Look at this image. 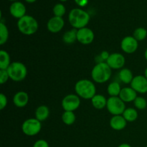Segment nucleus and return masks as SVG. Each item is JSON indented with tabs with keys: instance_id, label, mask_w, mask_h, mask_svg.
<instances>
[{
	"instance_id": "obj_18",
	"label": "nucleus",
	"mask_w": 147,
	"mask_h": 147,
	"mask_svg": "<svg viewBox=\"0 0 147 147\" xmlns=\"http://www.w3.org/2000/svg\"><path fill=\"white\" fill-rule=\"evenodd\" d=\"M92 106L98 110H101L106 107L107 105V99L104 96L101 94H96L91 99Z\"/></svg>"
},
{
	"instance_id": "obj_19",
	"label": "nucleus",
	"mask_w": 147,
	"mask_h": 147,
	"mask_svg": "<svg viewBox=\"0 0 147 147\" xmlns=\"http://www.w3.org/2000/svg\"><path fill=\"white\" fill-rule=\"evenodd\" d=\"M50 115V110L47 106H40L37 108L35 111V119L40 121V122L45 121Z\"/></svg>"
},
{
	"instance_id": "obj_8",
	"label": "nucleus",
	"mask_w": 147,
	"mask_h": 147,
	"mask_svg": "<svg viewBox=\"0 0 147 147\" xmlns=\"http://www.w3.org/2000/svg\"><path fill=\"white\" fill-rule=\"evenodd\" d=\"M62 107L65 111H75L80 106V98L78 95L69 94L63 98Z\"/></svg>"
},
{
	"instance_id": "obj_20",
	"label": "nucleus",
	"mask_w": 147,
	"mask_h": 147,
	"mask_svg": "<svg viewBox=\"0 0 147 147\" xmlns=\"http://www.w3.org/2000/svg\"><path fill=\"white\" fill-rule=\"evenodd\" d=\"M119 78L122 83L129 84L134 79V75L131 70L129 68H122L119 73Z\"/></svg>"
},
{
	"instance_id": "obj_41",
	"label": "nucleus",
	"mask_w": 147,
	"mask_h": 147,
	"mask_svg": "<svg viewBox=\"0 0 147 147\" xmlns=\"http://www.w3.org/2000/svg\"><path fill=\"white\" fill-rule=\"evenodd\" d=\"M145 147H147V145H146V146H145Z\"/></svg>"
},
{
	"instance_id": "obj_28",
	"label": "nucleus",
	"mask_w": 147,
	"mask_h": 147,
	"mask_svg": "<svg viewBox=\"0 0 147 147\" xmlns=\"http://www.w3.org/2000/svg\"><path fill=\"white\" fill-rule=\"evenodd\" d=\"M53 11L55 17H63L66 12V8L62 3H57L53 7Z\"/></svg>"
},
{
	"instance_id": "obj_36",
	"label": "nucleus",
	"mask_w": 147,
	"mask_h": 147,
	"mask_svg": "<svg viewBox=\"0 0 147 147\" xmlns=\"http://www.w3.org/2000/svg\"><path fill=\"white\" fill-rule=\"evenodd\" d=\"M25 1H27V3H30V4H32V3L35 2L37 0H24Z\"/></svg>"
},
{
	"instance_id": "obj_6",
	"label": "nucleus",
	"mask_w": 147,
	"mask_h": 147,
	"mask_svg": "<svg viewBox=\"0 0 147 147\" xmlns=\"http://www.w3.org/2000/svg\"><path fill=\"white\" fill-rule=\"evenodd\" d=\"M106 109L113 116L121 115L126 109V104L119 96L110 97L107 100Z\"/></svg>"
},
{
	"instance_id": "obj_31",
	"label": "nucleus",
	"mask_w": 147,
	"mask_h": 147,
	"mask_svg": "<svg viewBox=\"0 0 147 147\" xmlns=\"http://www.w3.org/2000/svg\"><path fill=\"white\" fill-rule=\"evenodd\" d=\"M9 79V76L7 70H0V83L3 85Z\"/></svg>"
},
{
	"instance_id": "obj_7",
	"label": "nucleus",
	"mask_w": 147,
	"mask_h": 147,
	"mask_svg": "<svg viewBox=\"0 0 147 147\" xmlns=\"http://www.w3.org/2000/svg\"><path fill=\"white\" fill-rule=\"evenodd\" d=\"M42 129V123L37 119H28L22 125V131L25 135L33 136L38 134Z\"/></svg>"
},
{
	"instance_id": "obj_33",
	"label": "nucleus",
	"mask_w": 147,
	"mask_h": 147,
	"mask_svg": "<svg viewBox=\"0 0 147 147\" xmlns=\"http://www.w3.org/2000/svg\"><path fill=\"white\" fill-rule=\"evenodd\" d=\"M33 147H50L47 141L44 139H40L37 140L33 145Z\"/></svg>"
},
{
	"instance_id": "obj_32",
	"label": "nucleus",
	"mask_w": 147,
	"mask_h": 147,
	"mask_svg": "<svg viewBox=\"0 0 147 147\" xmlns=\"http://www.w3.org/2000/svg\"><path fill=\"white\" fill-rule=\"evenodd\" d=\"M7 103H8V100H7V96L4 93H1L0 94V109L3 110V109H5Z\"/></svg>"
},
{
	"instance_id": "obj_34",
	"label": "nucleus",
	"mask_w": 147,
	"mask_h": 147,
	"mask_svg": "<svg viewBox=\"0 0 147 147\" xmlns=\"http://www.w3.org/2000/svg\"><path fill=\"white\" fill-rule=\"evenodd\" d=\"M78 6L80 7H84L88 4V0H74Z\"/></svg>"
},
{
	"instance_id": "obj_40",
	"label": "nucleus",
	"mask_w": 147,
	"mask_h": 147,
	"mask_svg": "<svg viewBox=\"0 0 147 147\" xmlns=\"http://www.w3.org/2000/svg\"><path fill=\"white\" fill-rule=\"evenodd\" d=\"M60 1H62V2H64V1H67V0H60Z\"/></svg>"
},
{
	"instance_id": "obj_15",
	"label": "nucleus",
	"mask_w": 147,
	"mask_h": 147,
	"mask_svg": "<svg viewBox=\"0 0 147 147\" xmlns=\"http://www.w3.org/2000/svg\"><path fill=\"white\" fill-rule=\"evenodd\" d=\"M119 97L124 103H130L134 101L137 97V93L131 87H125L121 89Z\"/></svg>"
},
{
	"instance_id": "obj_5",
	"label": "nucleus",
	"mask_w": 147,
	"mask_h": 147,
	"mask_svg": "<svg viewBox=\"0 0 147 147\" xmlns=\"http://www.w3.org/2000/svg\"><path fill=\"white\" fill-rule=\"evenodd\" d=\"M9 78L13 81L21 82L25 79L27 75L26 66L20 62H13L7 68Z\"/></svg>"
},
{
	"instance_id": "obj_21",
	"label": "nucleus",
	"mask_w": 147,
	"mask_h": 147,
	"mask_svg": "<svg viewBox=\"0 0 147 147\" xmlns=\"http://www.w3.org/2000/svg\"><path fill=\"white\" fill-rule=\"evenodd\" d=\"M11 63L9 54L5 50H1L0 51V70H7Z\"/></svg>"
},
{
	"instance_id": "obj_17",
	"label": "nucleus",
	"mask_w": 147,
	"mask_h": 147,
	"mask_svg": "<svg viewBox=\"0 0 147 147\" xmlns=\"http://www.w3.org/2000/svg\"><path fill=\"white\" fill-rule=\"evenodd\" d=\"M29 102V95L24 91H19L14 94L13 97V103L18 108H23L27 105Z\"/></svg>"
},
{
	"instance_id": "obj_10",
	"label": "nucleus",
	"mask_w": 147,
	"mask_h": 147,
	"mask_svg": "<svg viewBox=\"0 0 147 147\" xmlns=\"http://www.w3.org/2000/svg\"><path fill=\"white\" fill-rule=\"evenodd\" d=\"M139 47V42L133 36H126L121 42V48L127 54H132L137 50Z\"/></svg>"
},
{
	"instance_id": "obj_23",
	"label": "nucleus",
	"mask_w": 147,
	"mask_h": 147,
	"mask_svg": "<svg viewBox=\"0 0 147 147\" xmlns=\"http://www.w3.org/2000/svg\"><path fill=\"white\" fill-rule=\"evenodd\" d=\"M122 116L124 117L127 122H134L138 119L139 115H138L137 110L136 109L128 108V109H125Z\"/></svg>"
},
{
	"instance_id": "obj_11",
	"label": "nucleus",
	"mask_w": 147,
	"mask_h": 147,
	"mask_svg": "<svg viewBox=\"0 0 147 147\" xmlns=\"http://www.w3.org/2000/svg\"><path fill=\"white\" fill-rule=\"evenodd\" d=\"M131 87L137 93L145 94L147 93V78L144 76H136L131 83Z\"/></svg>"
},
{
	"instance_id": "obj_27",
	"label": "nucleus",
	"mask_w": 147,
	"mask_h": 147,
	"mask_svg": "<svg viewBox=\"0 0 147 147\" xmlns=\"http://www.w3.org/2000/svg\"><path fill=\"white\" fill-rule=\"evenodd\" d=\"M133 37L137 40L138 42L143 41L147 37V30L144 27H138L134 30L133 34Z\"/></svg>"
},
{
	"instance_id": "obj_16",
	"label": "nucleus",
	"mask_w": 147,
	"mask_h": 147,
	"mask_svg": "<svg viewBox=\"0 0 147 147\" xmlns=\"http://www.w3.org/2000/svg\"><path fill=\"white\" fill-rule=\"evenodd\" d=\"M110 126L113 130L121 131L126 128L127 121L121 115L113 116L110 120Z\"/></svg>"
},
{
	"instance_id": "obj_30",
	"label": "nucleus",
	"mask_w": 147,
	"mask_h": 147,
	"mask_svg": "<svg viewBox=\"0 0 147 147\" xmlns=\"http://www.w3.org/2000/svg\"><path fill=\"white\" fill-rule=\"evenodd\" d=\"M109 56H110V54L109 53V52L106 51V50L102 51L98 56H96V64H97V63H106L107 60L109 59Z\"/></svg>"
},
{
	"instance_id": "obj_1",
	"label": "nucleus",
	"mask_w": 147,
	"mask_h": 147,
	"mask_svg": "<svg viewBox=\"0 0 147 147\" xmlns=\"http://www.w3.org/2000/svg\"><path fill=\"white\" fill-rule=\"evenodd\" d=\"M90 14L80 8L73 9L68 14L70 25L76 30L86 27L90 22Z\"/></svg>"
},
{
	"instance_id": "obj_26",
	"label": "nucleus",
	"mask_w": 147,
	"mask_h": 147,
	"mask_svg": "<svg viewBox=\"0 0 147 147\" xmlns=\"http://www.w3.org/2000/svg\"><path fill=\"white\" fill-rule=\"evenodd\" d=\"M9 39V30L3 22H0V45L5 44Z\"/></svg>"
},
{
	"instance_id": "obj_12",
	"label": "nucleus",
	"mask_w": 147,
	"mask_h": 147,
	"mask_svg": "<svg viewBox=\"0 0 147 147\" xmlns=\"http://www.w3.org/2000/svg\"><path fill=\"white\" fill-rule=\"evenodd\" d=\"M125 62H126V59L123 55L121 53H115L110 54L106 63L111 69L119 70L121 68H123L125 65Z\"/></svg>"
},
{
	"instance_id": "obj_37",
	"label": "nucleus",
	"mask_w": 147,
	"mask_h": 147,
	"mask_svg": "<svg viewBox=\"0 0 147 147\" xmlns=\"http://www.w3.org/2000/svg\"><path fill=\"white\" fill-rule=\"evenodd\" d=\"M144 57L147 61V48L146 49V50H145V52H144Z\"/></svg>"
},
{
	"instance_id": "obj_38",
	"label": "nucleus",
	"mask_w": 147,
	"mask_h": 147,
	"mask_svg": "<svg viewBox=\"0 0 147 147\" xmlns=\"http://www.w3.org/2000/svg\"><path fill=\"white\" fill-rule=\"evenodd\" d=\"M144 76L147 78V67L145 69V70H144Z\"/></svg>"
},
{
	"instance_id": "obj_24",
	"label": "nucleus",
	"mask_w": 147,
	"mask_h": 147,
	"mask_svg": "<svg viewBox=\"0 0 147 147\" xmlns=\"http://www.w3.org/2000/svg\"><path fill=\"white\" fill-rule=\"evenodd\" d=\"M120 84L118 82H112L108 86L107 92L111 97H115V96H119L121 90Z\"/></svg>"
},
{
	"instance_id": "obj_14",
	"label": "nucleus",
	"mask_w": 147,
	"mask_h": 147,
	"mask_svg": "<svg viewBox=\"0 0 147 147\" xmlns=\"http://www.w3.org/2000/svg\"><path fill=\"white\" fill-rule=\"evenodd\" d=\"M26 7L21 1H14L9 7V13L13 17L20 20L26 15Z\"/></svg>"
},
{
	"instance_id": "obj_3",
	"label": "nucleus",
	"mask_w": 147,
	"mask_h": 147,
	"mask_svg": "<svg viewBox=\"0 0 147 147\" xmlns=\"http://www.w3.org/2000/svg\"><path fill=\"white\" fill-rule=\"evenodd\" d=\"M112 69L106 63H97L91 71V78L98 83H104L111 77Z\"/></svg>"
},
{
	"instance_id": "obj_4",
	"label": "nucleus",
	"mask_w": 147,
	"mask_h": 147,
	"mask_svg": "<svg viewBox=\"0 0 147 147\" xmlns=\"http://www.w3.org/2000/svg\"><path fill=\"white\" fill-rule=\"evenodd\" d=\"M38 22L32 16L25 15L18 20L17 28L24 35H32L38 30Z\"/></svg>"
},
{
	"instance_id": "obj_25",
	"label": "nucleus",
	"mask_w": 147,
	"mask_h": 147,
	"mask_svg": "<svg viewBox=\"0 0 147 147\" xmlns=\"http://www.w3.org/2000/svg\"><path fill=\"white\" fill-rule=\"evenodd\" d=\"M76 115L73 111H65L62 115V121L63 123L67 126L73 124L76 121Z\"/></svg>"
},
{
	"instance_id": "obj_22",
	"label": "nucleus",
	"mask_w": 147,
	"mask_h": 147,
	"mask_svg": "<svg viewBox=\"0 0 147 147\" xmlns=\"http://www.w3.org/2000/svg\"><path fill=\"white\" fill-rule=\"evenodd\" d=\"M77 31L78 30L73 28L65 32V34L63 36V42L67 45L74 43L77 40Z\"/></svg>"
},
{
	"instance_id": "obj_9",
	"label": "nucleus",
	"mask_w": 147,
	"mask_h": 147,
	"mask_svg": "<svg viewBox=\"0 0 147 147\" xmlns=\"http://www.w3.org/2000/svg\"><path fill=\"white\" fill-rule=\"evenodd\" d=\"M95 34L93 30L86 27L77 31V41L82 45H89L94 40Z\"/></svg>"
},
{
	"instance_id": "obj_29",
	"label": "nucleus",
	"mask_w": 147,
	"mask_h": 147,
	"mask_svg": "<svg viewBox=\"0 0 147 147\" xmlns=\"http://www.w3.org/2000/svg\"><path fill=\"white\" fill-rule=\"evenodd\" d=\"M135 108L138 110H144L147 107V101L146 99L141 96H137L134 101Z\"/></svg>"
},
{
	"instance_id": "obj_35",
	"label": "nucleus",
	"mask_w": 147,
	"mask_h": 147,
	"mask_svg": "<svg viewBox=\"0 0 147 147\" xmlns=\"http://www.w3.org/2000/svg\"><path fill=\"white\" fill-rule=\"evenodd\" d=\"M118 147H131V145H129V144L124 143V144H121L119 145Z\"/></svg>"
},
{
	"instance_id": "obj_39",
	"label": "nucleus",
	"mask_w": 147,
	"mask_h": 147,
	"mask_svg": "<svg viewBox=\"0 0 147 147\" xmlns=\"http://www.w3.org/2000/svg\"><path fill=\"white\" fill-rule=\"evenodd\" d=\"M9 1H13V2H14V1H17L18 0H9Z\"/></svg>"
},
{
	"instance_id": "obj_2",
	"label": "nucleus",
	"mask_w": 147,
	"mask_h": 147,
	"mask_svg": "<svg viewBox=\"0 0 147 147\" xmlns=\"http://www.w3.org/2000/svg\"><path fill=\"white\" fill-rule=\"evenodd\" d=\"M76 94L80 98L86 100H91L96 95V88L94 83L88 79H81L75 85Z\"/></svg>"
},
{
	"instance_id": "obj_13",
	"label": "nucleus",
	"mask_w": 147,
	"mask_h": 147,
	"mask_svg": "<svg viewBox=\"0 0 147 147\" xmlns=\"http://www.w3.org/2000/svg\"><path fill=\"white\" fill-rule=\"evenodd\" d=\"M65 25V21L63 17H51L48 20L47 24V30L52 33H57L63 30Z\"/></svg>"
}]
</instances>
